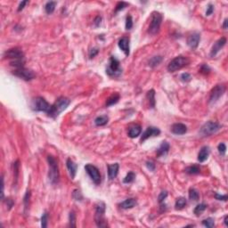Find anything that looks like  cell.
I'll return each instance as SVG.
<instances>
[{
  "instance_id": "29",
  "label": "cell",
  "mask_w": 228,
  "mask_h": 228,
  "mask_svg": "<svg viewBox=\"0 0 228 228\" xmlns=\"http://www.w3.org/2000/svg\"><path fill=\"white\" fill-rule=\"evenodd\" d=\"M188 194H189V199L191 201L197 202L200 199V194H199V192L196 189H194V188H190Z\"/></svg>"
},
{
  "instance_id": "5",
  "label": "cell",
  "mask_w": 228,
  "mask_h": 228,
  "mask_svg": "<svg viewBox=\"0 0 228 228\" xmlns=\"http://www.w3.org/2000/svg\"><path fill=\"white\" fill-rule=\"evenodd\" d=\"M122 72L120 63L116 57L111 56L109 61L108 66L106 68V74L110 77H118Z\"/></svg>"
},
{
  "instance_id": "23",
  "label": "cell",
  "mask_w": 228,
  "mask_h": 228,
  "mask_svg": "<svg viewBox=\"0 0 228 228\" xmlns=\"http://www.w3.org/2000/svg\"><path fill=\"white\" fill-rule=\"evenodd\" d=\"M135 205H136V201L134 198H129L127 199L126 201H124L123 202H121L119 204L120 208L123 209V210H128V209H132L134 208Z\"/></svg>"
},
{
  "instance_id": "4",
  "label": "cell",
  "mask_w": 228,
  "mask_h": 228,
  "mask_svg": "<svg viewBox=\"0 0 228 228\" xmlns=\"http://www.w3.org/2000/svg\"><path fill=\"white\" fill-rule=\"evenodd\" d=\"M189 62H190V61L187 57L182 56V55L177 56L169 63L168 70L169 72H175L178 70H181L182 68L186 67V65L189 64Z\"/></svg>"
},
{
  "instance_id": "13",
  "label": "cell",
  "mask_w": 228,
  "mask_h": 228,
  "mask_svg": "<svg viewBox=\"0 0 228 228\" xmlns=\"http://www.w3.org/2000/svg\"><path fill=\"white\" fill-rule=\"evenodd\" d=\"M201 41V35L197 32L191 34L188 38H187V45L192 48V49H196L199 46V43Z\"/></svg>"
},
{
  "instance_id": "50",
  "label": "cell",
  "mask_w": 228,
  "mask_h": 228,
  "mask_svg": "<svg viewBox=\"0 0 228 228\" xmlns=\"http://www.w3.org/2000/svg\"><path fill=\"white\" fill-rule=\"evenodd\" d=\"M28 4V1H22L20 5H19V7H18V12H21L22 9L24 8V6H25V5Z\"/></svg>"
},
{
  "instance_id": "26",
  "label": "cell",
  "mask_w": 228,
  "mask_h": 228,
  "mask_svg": "<svg viewBox=\"0 0 228 228\" xmlns=\"http://www.w3.org/2000/svg\"><path fill=\"white\" fill-rule=\"evenodd\" d=\"M147 98L150 103V107L151 108H154L155 107V91L153 89H151L150 91H148L147 93Z\"/></svg>"
},
{
  "instance_id": "32",
  "label": "cell",
  "mask_w": 228,
  "mask_h": 228,
  "mask_svg": "<svg viewBox=\"0 0 228 228\" xmlns=\"http://www.w3.org/2000/svg\"><path fill=\"white\" fill-rule=\"evenodd\" d=\"M206 209H207V205L204 204V203H201V204H199V205H197L195 207L194 213L196 216H200Z\"/></svg>"
},
{
  "instance_id": "20",
  "label": "cell",
  "mask_w": 228,
  "mask_h": 228,
  "mask_svg": "<svg viewBox=\"0 0 228 228\" xmlns=\"http://www.w3.org/2000/svg\"><path fill=\"white\" fill-rule=\"evenodd\" d=\"M210 148L208 146H203L202 148L200 150V152L198 154V161L200 162H204L205 161H207V159L209 158V155H210Z\"/></svg>"
},
{
  "instance_id": "3",
  "label": "cell",
  "mask_w": 228,
  "mask_h": 228,
  "mask_svg": "<svg viewBox=\"0 0 228 228\" xmlns=\"http://www.w3.org/2000/svg\"><path fill=\"white\" fill-rule=\"evenodd\" d=\"M106 206L105 203L100 202L97 203L95 206V215H94V220L95 224L98 227H107L108 225L104 218V214H105Z\"/></svg>"
},
{
  "instance_id": "8",
  "label": "cell",
  "mask_w": 228,
  "mask_h": 228,
  "mask_svg": "<svg viewBox=\"0 0 228 228\" xmlns=\"http://www.w3.org/2000/svg\"><path fill=\"white\" fill-rule=\"evenodd\" d=\"M13 74L14 76L18 77L23 80L26 81H29V80H31L33 79L34 78L36 77V74L34 73L31 70H29V69H26L25 67L19 68V69H15L14 70H13Z\"/></svg>"
},
{
  "instance_id": "39",
  "label": "cell",
  "mask_w": 228,
  "mask_h": 228,
  "mask_svg": "<svg viewBox=\"0 0 228 228\" xmlns=\"http://www.w3.org/2000/svg\"><path fill=\"white\" fill-rule=\"evenodd\" d=\"M218 152H219V153L222 156H225L226 155V144H224V143H221V144H218Z\"/></svg>"
},
{
  "instance_id": "45",
  "label": "cell",
  "mask_w": 228,
  "mask_h": 228,
  "mask_svg": "<svg viewBox=\"0 0 228 228\" xmlns=\"http://www.w3.org/2000/svg\"><path fill=\"white\" fill-rule=\"evenodd\" d=\"M214 196H215V198H216L217 200H218V201H223V202H226L228 199L227 195H220L218 194V193H215V194H214Z\"/></svg>"
},
{
  "instance_id": "15",
  "label": "cell",
  "mask_w": 228,
  "mask_h": 228,
  "mask_svg": "<svg viewBox=\"0 0 228 228\" xmlns=\"http://www.w3.org/2000/svg\"><path fill=\"white\" fill-rule=\"evenodd\" d=\"M226 43V38H219L217 42L213 45L210 55L211 57H214L215 55H217V54L221 50V48L225 46Z\"/></svg>"
},
{
  "instance_id": "43",
  "label": "cell",
  "mask_w": 228,
  "mask_h": 228,
  "mask_svg": "<svg viewBox=\"0 0 228 228\" xmlns=\"http://www.w3.org/2000/svg\"><path fill=\"white\" fill-rule=\"evenodd\" d=\"M127 6H128V4L126 3V2H119V3H118V5L116 6V8H115V13H117V12H118V11H120V10L124 9L125 7H127Z\"/></svg>"
},
{
  "instance_id": "54",
  "label": "cell",
  "mask_w": 228,
  "mask_h": 228,
  "mask_svg": "<svg viewBox=\"0 0 228 228\" xmlns=\"http://www.w3.org/2000/svg\"><path fill=\"white\" fill-rule=\"evenodd\" d=\"M227 219H228V216L226 215V216L225 217V219H224V223H225V226H228Z\"/></svg>"
},
{
  "instance_id": "17",
  "label": "cell",
  "mask_w": 228,
  "mask_h": 228,
  "mask_svg": "<svg viewBox=\"0 0 228 228\" xmlns=\"http://www.w3.org/2000/svg\"><path fill=\"white\" fill-rule=\"evenodd\" d=\"M171 131L175 135H185L187 132V127L182 123H176L171 127Z\"/></svg>"
},
{
  "instance_id": "10",
  "label": "cell",
  "mask_w": 228,
  "mask_h": 228,
  "mask_svg": "<svg viewBox=\"0 0 228 228\" xmlns=\"http://www.w3.org/2000/svg\"><path fill=\"white\" fill-rule=\"evenodd\" d=\"M226 92V86L224 85H217L210 92L209 103H215L219 100V98Z\"/></svg>"
},
{
  "instance_id": "28",
  "label": "cell",
  "mask_w": 228,
  "mask_h": 228,
  "mask_svg": "<svg viewBox=\"0 0 228 228\" xmlns=\"http://www.w3.org/2000/svg\"><path fill=\"white\" fill-rule=\"evenodd\" d=\"M162 56L161 55H158V56H153L152 59L149 61V66L152 68L156 67V66H158L160 63H161V62H162Z\"/></svg>"
},
{
  "instance_id": "42",
  "label": "cell",
  "mask_w": 228,
  "mask_h": 228,
  "mask_svg": "<svg viewBox=\"0 0 228 228\" xmlns=\"http://www.w3.org/2000/svg\"><path fill=\"white\" fill-rule=\"evenodd\" d=\"M98 53H99V50H98V48H96V47H94V48H91L90 50H89V53H88V56H89V58L90 59H92L94 57H95L97 54H98Z\"/></svg>"
},
{
  "instance_id": "30",
  "label": "cell",
  "mask_w": 228,
  "mask_h": 228,
  "mask_svg": "<svg viewBox=\"0 0 228 228\" xmlns=\"http://www.w3.org/2000/svg\"><path fill=\"white\" fill-rule=\"evenodd\" d=\"M119 94H113L111 96H110L108 99H107V102H106V106H111L115 103H117L119 100Z\"/></svg>"
},
{
  "instance_id": "35",
  "label": "cell",
  "mask_w": 228,
  "mask_h": 228,
  "mask_svg": "<svg viewBox=\"0 0 228 228\" xmlns=\"http://www.w3.org/2000/svg\"><path fill=\"white\" fill-rule=\"evenodd\" d=\"M69 220H70V227H75L76 226V215L73 211L70 213Z\"/></svg>"
},
{
  "instance_id": "24",
  "label": "cell",
  "mask_w": 228,
  "mask_h": 228,
  "mask_svg": "<svg viewBox=\"0 0 228 228\" xmlns=\"http://www.w3.org/2000/svg\"><path fill=\"white\" fill-rule=\"evenodd\" d=\"M109 121V118L107 115H102V116H99L94 119V124L97 127H102V126H105Z\"/></svg>"
},
{
  "instance_id": "52",
  "label": "cell",
  "mask_w": 228,
  "mask_h": 228,
  "mask_svg": "<svg viewBox=\"0 0 228 228\" xmlns=\"http://www.w3.org/2000/svg\"><path fill=\"white\" fill-rule=\"evenodd\" d=\"M6 204H7V207H8V209L10 210L12 207H13V205H14V202H13V201L12 200H10V199H7V201H6Z\"/></svg>"
},
{
  "instance_id": "51",
  "label": "cell",
  "mask_w": 228,
  "mask_h": 228,
  "mask_svg": "<svg viewBox=\"0 0 228 228\" xmlns=\"http://www.w3.org/2000/svg\"><path fill=\"white\" fill-rule=\"evenodd\" d=\"M5 181H4V177L2 176V191H1V199L4 200V187H5Z\"/></svg>"
},
{
  "instance_id": "14",
  "label": "cell",
  "mask_w": 228,
  "mask_h": 228,
  "mask_svg": "<svg viewBox=\"0 0 228 228\" xmlns=\"http://www.w3.org/2000/svg\"><path fill=\"white\" fill-rule=\"evenodd\" d=\"M161 134V130L157 127H149L146 128V130L144 132V134L141 137V142H144L146 139L152 137V136H157Z\"/></svg>"
},
{
  "instance_id": "16",
  "label": "cell",
  "mask_w": 228,
  "mask_h": 228,
  "mask_svg": "<svg viewBox=\"0 0 228 228\" xmlns=\"http://www.w3.org/2000/svg\"><path fill=\"white\" fill-rule=\"evenodd\" d=\"M118 47L123 51V53L128 56L129 55V38L127 37H123L118 40Z\"/></svg>"
},
{
  "instance_id": "25",
  "label": "cell",
  "mask_w": 228,
  "mask_h": 228,
  "mask_svg": "<svg viewBox=\"0 0 228 228\" xmlns=\"http://www.w3.org/2000/svg\"><path fill=\"white\" fill-rule=\"evenodd\" d=\"M56 2L54 1H49L46 4L45 6V10H46V13L47 14H51L52 13H54V9H55V6H56Z\"/></svg>"
},
{
  "instance_id": "27",
  "label": "cell",
  "mask_w": 228,
  "mask_h": 228,
  "mask_svg": "<svg viewBox=\"0 0 228 228\" xmlns=\"http://www.w3.org/2000/svg\"><path fill=\"white\" fill-rule=\"evenodd\" d=\"M186 199L184 197H179L177 199L176 203H175V207L176 210H182L186 206Z\"/></svg>"
},
{
  "instance_id": "19",
  "label": "cell",
  "mask_w": 228,
  "mask_h": 228,
  "mask_svg": "<svg viewBox=\"0 0 228 228\" xmlns=\"http://www.w3.org/2000/svg\"><path fill=\"white\" fill-rule=\"evenodd\" d=\"M118 169H119V165L118 163L108 165V177L110 180L116 178V177L118 176Z\"/></svg>"
},
{
  "instance_id": "11",
  "label": "cell",
  "mask_w": 228,
  "mask_h": 228,
  "mask_svg": "<svg viewBox=\"0 0 228 228\" xmlns=\"http://www.w3.org/2000/svg\"><path fill=\"white\" fill-rule=\"evenodd\" d=\"M4 57L10 59L11 62L18 61V60H23L24 59V54L20 48L14 47V48H11V49L6 51L4 54Z\"/></svg>"
},
{
  "instance_id": "18",
  "label": "cell",
  "mask_w": 228,
  "mask_h": 228,
  "mask_svg": "<svg viewBox=\"0 0 228 228\" xmlns=\"http://www.w3.org/2000/svg\"><path fill=\"white\" fill-rule=\"evenodd\" d=\"M66 166H67V169L69 170V173H70V176L71 179L75 178L77 173V169H78V165L74 162L73 161H71V159H68L66 161Z\"/></svg>"
},
{
  "instance_id": "6",
  "label": "cell",
  "mask_w": 228,
  "mask_h": 228,
  "mask_svg": "<svg viewBox=\"0 0 228 228\" xmlns=\"http://www.w3.org/2000/svg\"><path fill=\"white\" fill-rule=\"evenodd\" d=\"M161 22H162V15L159 12H153L151 19V23L149 26L148 32L151 35H156L160 31Z\"/></svg>"
},
{
  "instance_id": "34",
  "label": "cell",
  "mask_w": 228,
  "mask_h": 228,
  "mask_svg": "<svg viewBox=\"0 0 228 228\" xmlns=\"http://www.w3.org/2000/svg\"><path fill=\"white\" fill-rule=\"evenodd\" d=\"M202 225L204 226L209 228H212L215 226V220L212 218H209L207 219H204L202 221Z\"/></svg>"
},
{
  "instance_id": "33",
  "label": "cell",
  "mask_w": 228,
  "mask_h": 228,
  "mask_svg": "<svg viewBox=\"0 0 228 228\" xmlns=\"http://www.w3.org/2000/svg\"><path fill=\"white\" fill-rule=\"evenodd\" d=\"M135 178V174L134 172H129L127 176L125 177V178L123 179V183L124 184H130L132 183Z\"/></svg>"
},
{
  "instance_id": "31",
  "label": "cell",
  "mask_w": 228,
  "mask_h": 228,
  "mask_svg": "<svg viewBox=\"0 0 228 228\" xmlns=\"http://www.w3.org/2000/svg\"><path fill=\"white\" fill-rule=\"evenodd\" d=\"M186 172L189 175H197V174H200L201 169L198 166L194 165V166H190V167L186 168Z\"/></svg>"
},
{
  "instance_id": "22",
  "label": "cell",
  "mask_w": 228,
  "mask_h": 228,
  "mask_svg": "<svg viewBox=\"0 0 228 228\" xmlns=\"http://www.w3.org/2000/svg\"><path fill=\"white\" fill-rule=\"evenodd\" d=\"M141 132H142V128H141V127H140L139 125H135V126H132V127L128 129L127 134H128V136H129V137H131V138H135V137H137L138 135H140Z\"/></svg>"
},
{
  "instance_id": "40",
  "label": "cell",
  "mask_w": 228,
  "mask_h": 228,
  "mask_svg": "<svg viewBox=\"0 0 228 228\" xmlns=\"http://www.w3.org/2000/svg\"><path fill=\"white\" fill-rule=\"evenodd\" d=\"M167 196H168V192L167 191H162L161 194H159V196H158V202H159V203L161 204V203L163 202L164 200L167 198Z\"/></svg>"
},
{
  "instance_id": "21",
  "label": "cell",
  "mask_w": 228,
  "mask_h": 228,
  "mask_svg": "<svg viewBox=\"0 0 228 228\" xmlns=\"http://www.w3.org/2000/svg\"><path fill=\"white\" fill-rule=\"evenodd\" d=\"M169 148H170V145L168 142H162L161 144L160 145V147L158 148L157 150V157H161L163 155H166L169 151Z\"/></svg>"
},
{
  "instance_id": "46",
  "label": "cell",
  "mask_w": 228,
  "mask_h": 228,
  "mask_svg": "<svg viewBox=\"0 0 228 228\" xmlns=\"http://www.w3.org/2000/svg\"><path fill=\"white\" fill-rule=\"evenodd\" d=\"M210 71V67H209L207 64H203V65H202V67H201V72H202V73L208 74Z\"/></svg>"
},
{
  "instance_id": "53",
  "label": "cell",
  "mask_w": 228,
  "mask_h": 228,
  "mask_svg": "<svg viewBox=\"0 0 228 228\" xmlns=\"http://www.w3.org/2000/svg\"><path fill=\"white\" fill-rule=\"evenodd\" d=\"M227 22H228L227 19H225L224 23H223V28H224L225 30H226V29H227Z\"/></svg>"
},
{
  "instance_id": "12",
  "label": "cell",
  "mask_w": 228,
  "mask_h": 228,
  "mask_svg": "<svg viewBox=\"0 0 228 228\" xmlns=\"http://www.w3.org/2000/svg\"><path fill=\"white\" fill-rule=\"evenodd\" d=\"M33 109L37 111H45L48 113L51 109V105L43 97H38L34 100Z\"/></svg>"
},
{
  "instance_id": "49",
  "label": "cell",
  "mask_w": 228,
  "mask_h": 228,
  "mask_svg": "<svg viewBox=\"0 0 228 228\" xmlns=\"http://www.w3.org/2000/svg\"><path fill=\"white\" fill-rule=\"evenodd\" d=\"M102 22V17L101 16H97L95 19H94V24L95 27H99L101 25Z\"/></svg>"
},
{
  "instance_id": "48",
  "label": "cell",
  "mask_w": 228,
  "mask_h": 228,
  "mask_svg": "<svg viewBox=\"0 0 228 228\" xmlns=\"http://www.w3.org/2000/svg\"><path fill=\"white\" fill-rule=\"evenodd\" d=\"M213 11H214V6H213V5L210 4V5L208 6L207 11H206V15H207V16H210V14H212Z\"/></svg>"
},
{
  "instance_id": "7",
  "label": "cell",
  "mask_w": 228,
  "mask_h": 228,
  "mask_svg": "<svg viewBox=\"0 0 228 228\" xmlns=\"http://www.w3.org/2000/svg\"><path fill=\"white\" fill-rule=\"evenodd\" d=\"M221 125L215 121H208L201 128V135L202 136H210L219 131Z\"/></svg>"
},
{
  "instance_id": "41",
  "label": "cell",
  "mask_w": 228,
  "mask_h": 228,
  "mask_svg": "<svg viewBox=\"0 0 228 228\" xmlns=\"http://www.w3.org/2000/svg\"><path fill=\"white\" fill-rule=\"evenodd\" d=\"M72 197H73L76 201H81V200L83 199L81 193H80L78 190H77V189L73 191V193H72Z\"/></svg>"
},
{
  "instance_id": "37",
  "label": "cell",
  "mask_w": 228,
  "mask_h": 228,
  "mask_svg": "<svg viewBox=\"0 0 228 228\" xmlns=\"http://www.w3.org/2000/svg\"><path fill=\"white\" fill-rule=\"evenodd\" d=\"M47 220H48V214L47 212L45 211L41 217V226L43 228H46L47 226Z\"/></svg>"
},
{
  "instance_id": "38",
  "label": "cell",
  "mask_w": 228,
  "mask_h": 228,
  "mask_svg": "<svg viewBox=\"0 0 228 228\" xmlns=\"http://www.w3.org/2000/svg\"><path fill=\"white\" fill-rule=\"evenodd\" d=\"M132 27H133V19L131 15H128L126 19V30H129L132 29Z\"/></svg>"
},
{
  "instance_id": "44",
  "label": "cell",
  "mask_w": 228,
  "mask_h": 228,
  "mask_svg": "<svg viewBox=\"0 0 228 228\" xmlns=\"http://www.w3.org/2000/svg\"><path fill=\"white\" fill-rule=\"evenodd\" d=\"M180 78H181V80H182V81H184V82H188V81H190V80H191L192 77H191V75H190L189 73L186 72V73H183V74L181 75Z\"/></svg>"
},
{
  "instance_id": "36",
  "label": "cell",
  "mask_w": 228,
  "mask_h": 228,
  "mask_svg": "<svg viewBox=\"0 0 228 228\" xmlns=\"http://www.w3.org/2000/svg\"><path fill=\"white\" fill-rule=\"evenodd\" d=\"M30 192L27 191L24 198H23V203H24V208H25V211H27L28 208H29V202H30Z\"/></svg>"
},
{
  "instance_id": "2",
  "label": "cell",
  "mask_w": 228,
  "mask_h": 228,
  "mask_svg": "<svg viewBox=\"0 0 228 228\" xmlns=\"http://www.w3.org/2000/svg\"><path fill=\"white\" fill-rule=\"evenodd\" d=\"M47 162L49 166V171H48V178L52 185H56L59 182L60 172L58 168L57 161L53 156H47Z\"/></svg>"
},
{
  "instance_id": "1",
  "label": "cell",
  "mask_w": 228,
  "mask_h": 228,
  "mask_svg": "<svg viewBox=\"0 0 228 228\" xmlns=\"http://www.w3.org/2000/svg\"><path fill=\"white\" fill-rule=\"evenodd\" d=\"M70 103V100L68 99L66 97H59L56 102L51 105L50 110L48 111V116H50L52 118H56L60 115V113H62L64 110L67 109V107Z\"/></svg>"
},
{
  "instance_id": "47",
  "label": "cell",
  "mask_w": 228,
  "mask_h": 228,
  "mask_svg": "<svg viewBox=\"0 0 228 228\" xmlns=\"http://www.w3.org/2000/svg\"><path fill=\"white\" fill-rule=\"evenodd\" d=\"M146 167H147V169H150L151 171H154V170H155V168H156L154 162H152V161H147V162H146Z\"/></svg>"
},
{
  "instance_id": "9",
  "label": "cell",
  "mask_w": 228,
  "mask_h": 228,
  "mask_svg": "<svg viewBox=\"0 0 228 228\" xmlns=\"http://www.w3.org/2000/svg\"><path fill=\"white\" fill-rule=\"evenodd\" d=\"M85 170L86 171L87 175L90 177L95 185H100L101 183V174L98 169L92 164H86L85 166Z\"/></svg>"
}]
</instances>
